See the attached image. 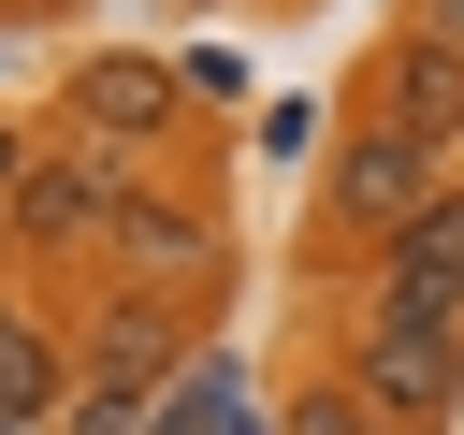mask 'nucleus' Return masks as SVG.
Listing matches in <instances>:
<instances>
[{"mask_svg": "<svg viewBox=\"0 0 464 435\" xmlns=\"http://www.w3.org/2000/svg\"><path fill=\"white\" fill-rule=\"evenodd\" d=\"M348 392H362L392 435H435V420L464 406V319H450V304H377V319L348 334Z\"/></svg>", "mask_w": 464, "mask_h": 435, "instance_id": "1", "label": "nucleus"}, {"mask_svg": "<svg viewBox=\"0 0 464 435\" xmlns=\"http://www.w3.org/2000/svg\"><path fill=\"white\" fill-rule=\"evenodd\" d=\"M420 203H435V145H406L392 116H348V130H334V174H319V218L362 232V246H392Z\"/></svg>", "mask_w": 464, "mask_h": 435, "instance_id": "2", "label": "nucleus"}, {"mask_svg": "<svg viewBox=\"0 0 464 435\" xmlns=\"http://www.w3.org/2000/svg\"><path fill=\"white\" fill-rule=\"evenodd\" d=\"M58 102H72V145H102V160H116V145H160V130L188 116V72H174V58H130V44H102V58H72V87H58Z\"/></svg>", "mask_w": 464, "mask_h": 435, "instance_id": "3", "label": "nucleus"}, {"mask_svg": "<svg viewBox=\"0 0 464 435\" xmlns=\"http://www.w3.org/2000/svg\"><path fill=\"white\" fill-rule=\"evenodd\" d=\"M362 87H377V102H362V116H392V130H406V145H435V160H450V145H464V44H435V29H420V14H406V29H392V44H377V72H362Z\"/></svg>", "mask_w": 464, "mask_h": 435, "instance_id": "4", "label": "nucleus"}, {"mask_svg": "<svg viewBox=\"0 0 464 435\" xmlns=\"http://www.w3.org/2000/svg\"><path fill=\"white\" fill-rule=\"evenodd\" d=\"M102 218H116V160H102V145H72V160L29 145V174H14V246H102Z\"/></svg>", "mask_w": 464, "mask_h": 435, "instance_id": "5", "label": "nucleus"}, {"mask_svg": "<svg viewBox=\"0 0 464 435\" xmlns=\"http://www.w3.org/2000/svg\"><path fill=\"white\" fill-rule=\"evenodd\" d=\"M102 246H116L145 290H188V276H218V218H188V203H145V188H116Z\"/></svg>", "mask_w": 464, "mask_h": 435, "instance_id": "6", "label": "nucleus"}, {"mask_svg": "<svg viewBox=\"0 0 464 435\" xmlns=\"http://www.w3.org/2000/svg\"><path fill=\"white\" fill-rule=\"evenodd\" d=\"M377 304H450V319H464V188H435V203L377 246Z\"/></svg>", "mask_w": 464, "mask_h": 435, "instance_id": "7", "label": "nucleus"}, {"mask_svg": "<svg viewBox=\"0 0 464 435\" xmlns=\"http://www.w3.org/2000/svg\"><path fill=\"white\" fill-rule=\"evenodd\" d=\"M58 392H72L58 334L44 319H0V435H58Z\"/></svg>", "mask_w": 464, "mask_h": 435, "instance_id": "8", "label": "nucleus"}, {"mask_svg": "<svg viewBox=\"0 0 464 435\" xmlns=\"http://www.w3.org/2000/svg\"><path fill=\"white\" fill-rule=\"evenodd\" d=\"M276 435H392V420H377V406H362L348 377H304V392L276 406Z\"/></svg>", "mask_w": 464, "mask_h": 435, "instance_id": "9", "label": "nucleus"}, {"mask_svg": "<svg viewBox=\"0 0 464 435\" xmlns=\"http://www.w3.org/2000/svg\"><path fill=\"white\" fill-rule=\"evenodd\" d=\"M14 174H29V130H14V116H0V203H14Z\"/></svg>", "mask_w": 464, "mask_h": 435, "instance_id": "10", "label": "nucleus"}, {"mask_svg": "<svg viewBox=\"0 0 464 435\" xmlns=\"http://www.w3.org/2000/svg\"><path fill=\"white\" fill-rule=\"evenodd\" d=\"M0 319H29V304H14V290H0Z\"/></svg>", "mask_w": 464, "mask_h": 435, "instance_id": "11", "label": "nucleus"}, {"mask_svg": "<svg viewBox=\"0 0 464 435\" xmlns=\"http://www.w3.org/2000/svg\"><path fill=\"white\" fill-rule=\"evenodd\" d=\"M0 232H14V203H0Z\"/></svg>", "mask_w": 464, "mask_h": 435, "instance_id": "12", "label": "nucleus"}]
</instances>
